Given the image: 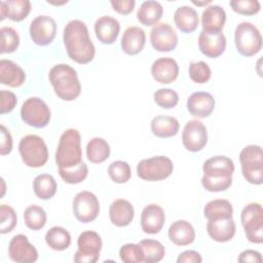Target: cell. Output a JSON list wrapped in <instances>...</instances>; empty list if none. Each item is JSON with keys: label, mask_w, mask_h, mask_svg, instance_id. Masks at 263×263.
<instances>
[{"label": "cell", "mask_w": 263, "mask_h": 263, "mask_svg": "<svg viewBox=\"0 0 263 263\" xmlns=\"http://www.w3.org/2000/svg\"><path fill=\"white\" fill-rule=\"evenodd\" d=\"M182 142L188 151H200L208 143V132L204 124L197 119L189 120L183 128Z\"/></svg>", "instance_id": "cell-14"}, {"label": "cell", "mask_w": 263, "mask_h": 263, "mask_svg": "<svg viewBox=\"0 0 263 263\" xmlns=\"http://www.w3.org/2000/svg\"><path fill=\"white\" fill-rule=\"evenodd\" d=\"M167 235L176 246H188L195 239V230L188 221L178 220L170 226Z\"/></svg>", "instance_id": "cell-28"}, {"label": "cell", "mask_w": 263, "mask_h": 263, "mask_svg": "<svg viewBox=\"0 0 263 263\" xmlns=\"http://www.w3.org/2000/svg\"><path fill=\"white\" fill-rule=\"evenodd\" d=\"M229 5L232 10L241 15H253L260 11V3L257 0H231Z\"/></svg>", "instance_id": "cell-44"}, {"label": "cell", "mask_w": 263, "mask_h": 263, "mask_svg": "<svg viewBox=\"0 0 263 263\" xmlns=\"http://www.w3.org/2000/svg\"><path fill=\"white\" fill-rule=\"evenodd\" d=\"M235 223L233 218H219L208 220L206 231L212 239L218 242H227L235 234Z\"/></svg>", "instance_id": "cell-21"}, {"label": "cell", "mask_w": 263, "mask_h": 263, "mask_svg": "<svg viewBox=\"0 0 263 263\" xmlns=\"http://www.w3.org/2000/svg\"><path fill=\"white\" fill-rule=\"evenodd\" d=\"M33 190L40 199H50L57 192V182L49 174L38 175L33 181Z\"/></svg>", "instance_id": "cell-34"}, {"label": "cell", "mask_w": 263, "mask_h": 263, "mask_svg": "<svg viewBox=\"0 0 263 263\" xmlns=\"http://www.w3.org/2000/svg\"><path fill=\"white\" fill-rule=\"evenodd\" d=\"M203 215L208 220L219 218H232L233 208L227 199H214L203 208Z\"/></svg>", "instance_id": "cell-35"}, {"label": "cell", "mask_w": 263, "mask_h": 263, "mask_svg": "<svg viewBox=\"0 0 263 263\" xmlns=\"http://www.w3.org/2000/svg\"><path fill=\"white\" fill-rule=\"evenodd\" d=\"M87 159L92 163H101L110 156V146L103 138H92L86 145Z\"/></svg>", "instance_id": "cell-33"}, {"label": "cell", "mask_w": 263, "mask_h": 263, "mask_svg": "<svg viewBox=\"0 0 263 263\" xmlns=\"http://www.w3.org/2000/svg\"><path fill=\"white\" fill-rule=\"evenodd\" d=\"M46 245L54 251H64L71 245V235L68 230L61 226H53L45 234Z\"/></svg>", "instance_id": "cell-32"}, {"label": "cell", "mask_w": 263, "mask_h": 263, "mask_svg": "<svg viewBox=\"0 0 263 263\" xmlns=\"http://www.w3.org/2000/svg\"><path fill=\"white\" fill-rule=\"evenodd\" d=\"M162 14H163L162 5L157 1L148 0V1H144L140 5V8L137 11V18L142 25L146 27H150V26L156 25L159 22V20L162 17Z\"/></svg>", "instance_id": "cell-31"}, {"label": "cell", "mask_w": 263, "mask_h": 263, "mask_svg": "<svg viewBox=\"0 0 263 263\" xmlns=\"http://www.w3.org/2000/svg\"><path fill=\"white\" fill-rule=\"evenodd\" d=\"M174 22L176 27L183 33H192L196 30L199 17L197 11L187 5L180 6L174 13Z\"/></svg>", "instance_id": "cell-29"}, {"label": "cell", "mask_w": 263, "mask_h": 263, "mask_svg": "<svg viewBox=\"0 0 263 263\" xmlns=\"http://www.w3.org/2000/svg\"><path fill=\"white\" fill-rule=\"evenodd\" d=\"M110 4L112 8L120 14L130 13L136 5L135 0H111Z\"/></svg>", "instance_id": "cell-48"}, {"label": "cell", "mask_w": 263, "mask_h": 263, "mask_svg": "<svg viewBox=\"0 0 263 263\" xmlns=\"http://www.w3.org/2000/svg\"><path fill=\"white\" fill-rule=\"evenodd\" d=\"M146 43L145 31L140 27H128L123 32L121 37V48L129 55H135L141 52Z\"/></svg>", "instance_id": "cell-24"}, {"label": "cell", "mask_w": 263, "mask_h": 263, "mask_svg": "<svg viewBox=\"0 0 263 263\" xmlns=\"http://www.w3.org/2000/svg\"><path fill=\"white\" fill-rule=\"evenodd\" d=\"M88 174V167L85 162H81L79 165L69 168V170H61L59 168L60 177L68 184H78L85 180Z\"/></svg>", "instance_id": "cell-41"}, {"label": "cell", "mask_w": 263, "mask_h": 263, "mask_svg": "<svg viewBox=\"0 0 263 263\" xmlns=\"http://www.w3.org/2000/svg\"><path fill=\"white\" fill-rule=\"evenodd\" d=\"M49 81L55 95L63 101H73L81 92L77 72L68 64L54 65L48 73Z\"/></svg>", "instance_id": "cell-3"}, {"label": "cell", "mask_w": 263, "mask_h": 263, "mask_svg": "<svg viewBox=\"0 0 263 263\" xmlns=\"http://www.w3.org/2000/svg\"><path fill=\"white\" fill-rule=\"evenodd\" d=\"M26 80L25 71L10 60L0 61V82L10 87H18Z\"/></svg>", "instance_id": "cell-26"}, {"label": "cell", "mask_w": 263, "mask_h": 263, "mask_svg": "<svg viewBox=\"0 0 263 263\" xmlns=\"http://www.w3.org/2000/svg\"><path fill=\"white\" fill-rule=\"evenodd\" d=\"M187 109L194 117H209L215 109V99L206 91L193 92L187 100Z\"/></svg>", "instance_id": "cell-19"}, {"label": "cell", "mask_w": 263, "mask_h": 263, "mask_svg": "<svg viewBox=\"0 0 263 263\" xmlns=\"http://www.w3.org/2000/svg\"><path fill=\"white\" fill-rule=\"evenodd\" d=\"M237 260L240 263H248V262L261 263L262 262V257H261V254L258 251L246 250V251H242L240 253Z\"/></svg>", "instance_id": "cell-50"}, {"label": "cell", "mask_w": 263, "mask_h": 263, "mask_svg": "<svg viewBox=\"0 0 263 263\" xmlns=\"http://www.w3.org/2000/svg\"><path fill=\"white\" fill-rule=\"evenodd\" d=\"M0 153L1 155L9 154L12 150V137L9 130L3 125H0Z\"/></svg>", "instance_id": "cell-47"}, {"label": "cell", "mask_w": 263, "mask_h": 263, "mask_svg": "<svg viewBox=\"0 0 263 263\" xmlns=\"http://www.w3.org/2000/svg\"><path fill=\"white\" fill-rule=\"evenodd\" d=\"M46 213L43 208L37 204L29 205L24 212V221L28 228L32 230H40L46 224Z\"/></svg>", "instance_id": "cell-37"}, {"label": "cell", "mask_w": 263, "mask_h": 263, "mask_svg": "<svg viewBox=\"0 0 263 263\" xmlns=\"http://www.w3.org/2000/svg\"><path fill=\"white\" fill-rule=\"evenodd\" d=\"M241 173L251 184L263 183V152L259 145H248L239 153Z\"/></svg>", "instance_id": "cell-6"}, {"label": "cell", "mask_w": 263, "mask_h": 263, "mask_svg": "<svg viewBox=\"0 0 263 263\" xmlns=\"http://www.w3.org/2000/svg\"><path fill=\"white\" fill-rule=\"evenodd\" d=\"M246 236L253 243L263 242V210L259 202L247 204L240 214Z\"/></svg>", "instance_id": "cell-9"}, {"label": "cell", "mask_w": 263, "mask_h": 263, "mask_svg": "<svg viewBox=\"0 0 263 263\" xmlns=\"http://www.w3.org/2000/svg\"><path fill=\"white\" fill-rule=\"evenodd\" d=\"M31 11L29 0H7L0 2V21L8 17L12 22L25 20Z\"/></svg>", "instance_id": "cell-25"}, {"label": "cell", "mask_w": 263, "mask_h": 263, "mask_svg": "<svg viewBox=\"0 0 263 263\" xmlns=\"http://www.w3.org/2000/svg\"><path fill=\"white\" fill-rule=\"evenodd\" d=\"M198 47L202 54L215 59L224 52L226 48V38L222 32L214 33L201 30L198 36Z\"/></svg>", "instance_id": "cell-17"}, {"label": "cell", "mask_w": 263, "mask_h": 263, "mask_svg": "<svg viewBox=\"0 0 263 263\" xmlns=\"http://www.w3.org/2000/svg\"><path fill=\"white\" fill-rule=\"evenodd\" d=\"M50 110L46 103L37 97L27 99L21 108V117L30 126L41 128L50 120Z\"/></svg>", "instance_id": "cell-10"}, {"label": "cell", "mask_w": 263, "mask_h": 263, "mask_svg": "<svg viewBox=\"0 0 263 263\" xmlns=\"http://www.w3.org/2000/svg\"><path fill=\"white\" fill-rule=\"evenodd\" d=\"M30 36L37 45L50 44L57 34V23L48 15H38L30 24Z\"/></svg>", "instance_id": "cell-13"}, {"label": "cell", "mask_w": 263, "mask_h": 263, "mask_svg": "<svg viewBox=\"0 0 263 263\" xmlns=\"http://www.w3.org/2000/svg\"><path fill=\"white\" fill-rule=\"evenodd\" d=\"M135 216V210L132 203L123 198L115 199L109 208V218L113 225L125 227L130 224Z\"/></svg>", "instance_id": "cell-23"}, {"label": "cell", "mask_w": 263, "mask_h": 263, "mask_svg": "<svg viewBox=\"0 0 263 263\" xmlns=\"http://www.w3.org/2000/svg\"><path fill=\"white\" fill-rule=\"evenodd\" d=\"M73 213L75 218L81 223L93 221L100 213L98 197L90 191L78 192L73 199Z\"/></svg>", "instance_id": "cell-12"}, {"label": "cell", "mask_w": 263, "mask_h": 263, "mask_svg": "<svg viewBox=\"0 0 263 263\" xmlns=\"http://www.w3.org/2000/svg\"><path fill=\"white\" fill-rule=\"evenodd\" d=\"M177 262L178 263H200L202 262V258L198 252L188 250V251L182 252L178 256Z\"/></svg>", "instance_id": "cell-49"}, {"label": "cell", "mask_w": 263, "mask_h": 263, "mask_svg": "<svg viewBox=\"0 0 263 263\" xmlns=\"http://www.w3.org/2000/svg\"><path fill=\"white\" fill-rule=\"evenodd\" d=\"M120 31L119 22L111 15H103L95 23V33L103 44H112L116 41Z\"/></svg>", "instance_id": "cell-22"}, {"label": "cell", "mask_w": 263, "mask_h": 263, "mask_svg": "<svg viewBox=\"0 0 263 263\" xmlns=\"http://www.w3.org/2000/svg\"><path fill=\"white\" fill-rule=\"evenodd\" d=\"M180 123L178 119L167 115H157L151 120V132L158 138H171L178 134Z\"/></svg>", "instance_id": "cell-30"}, {"label": "cell", "mask_w": 263, "mask_h": 263, "mask_svg": "<svg viewBox=\"0 0 263 263\" xmlns=\"http://www.w3.org/2000/svg\"><path fill=\"white\" fill-rule=\"evenodd\" d=\"M154 102L163 109H172L177 106L179 96L176 90L172 88H159L153 95Z\"/></svg>", "instance_id": "cell-42"}, {"label": "cell", "mask_w": 263, "mask_h": 263, "mask_svg": "<svg viewBox=\"0 0 263 263\" xmlns=\"http://www.w3.org/2000/svg\"><path fill=\"white\" fill-rule=\"evenodd\" d=\"M17 222L15 211L7 204L0 205V233L5 234L13 230Z\"/></svg>", "instance_id": "cell-43"}, {"label": "cell", "mask_w": 263, "mask_h": 263, "mask_svg": "<svg viewBox=\"0 0 263 263\" xmlns=\"http://www.w3.org/2000/svg\"><path fill=\"white\" fill-rule=\"evenodd\" d=\"M0 52L11 53L20 45V36L11 27H2L0 29Z\"/></svg>", "instance_id": "cell-38"}, {"label": "cell", "mask_w": 263, "mask_h": 263, "mask_svg": "<svg viewBox=\"0 0 263 263\" xmlns=\"http://www.w3.org/2000/svg\"><path fill=\"white\" fill-rule=\"evenodd\" d=\"M165 222V214L163 209L156 204L150 203L146 205L141 214V228L145 233H158Z\"/></svg>", "instance_id": "cell-18"}, {"label": "cell", "mask_w": 263, "mask_h": 263, "mask_svg": "<svg viewBox=\"0 0 263 263\" xmlns=\"http://www.w3.org/2000/svg\"><path fill=\"white\" fill-rule=\"evenodd\" d=\"M64 44L69 58L77 64H88L96 54L95 45L86 25L79 20L70 21L64 28Z\"/></svg>", "instance_id": "cell-1"}, {"label": "cell", "mask_w": 263, "mask_h": 263, "mask_svg": "<svg viewBox=\"0 0 263 263\" xmlns=\"http://www.w3.org/2000/svg\"><path fill=\"white\" fill-rule=\"evenodd\" d=\"M8 256L17 263H33L38 259V252L26 235L17 234L9 241Z\"/></svg>", "instance_id": "cell-16"}, {"label": "cell", "mask_w": 263, "mask_h": 263, "mask_svg": "<svg viewBox=\"0 0 263 263\" xmlns=\"http://www.w3.org/2000/svg\"><path fill=\"white\" fill-rule=\"evenodd\" d=\"M226 22V12L219 5L208 6L201 14L202 30L206 32L220 33Z\"/></svg>", "instance_id": "cell-27"}, {"label": "cell", "mask_w": 263, "mask_h": 263, "mask_svg": "<svg viewBox=\"0 0 263 263\" xmlns=\"http://www.w3.org/2000/svg\"><path fill=\"white\" fill-rule=\"evenodd\" d=\"M23 162L29 167H41L48 160V150L43 139L37 135H27L18 143Z\"/></svg>", "instance_id": "cell-5"}, {"label": "cell", "mask_w": 263, "mask_h": 263, "mask_svg": "<svg viewBox=\"0 0 263 263\" xmlns=\"http://www.w3.org/2000/svg\"><path fill=\"white\" fill-rule=\"evenodd\" d=\"M142 251L143 262L157 263L162 260L165 255L164 247L155 239H143L138 243Z\"/></svg>", "instance_id": "cell-36"}, {"label": "cell", "mask_w": 263, "mask_h": 263, "mask_svg": "<svg viewBox=\"0 0 263 263\" xmlns=\"http://www.w3.org/2000/svg\"><path fill=\"white\" fill-rule=\"evenodd\" d=\"M55 162L61 170L73 168L82 162L81 136L76 128H68L60 137Z\"/></svg>", "instance_id": "cell-4"}, {"label": "cell", "mask_w": 263, "mask_h": 263, "mask_svg": "<svg viewBox=\"0 0 263 263\" xmlns=\"http://www.w3.org/2000/svg\"><path fill=\"white\" fill-rule=\"evenodd\" d=\"M174 171L173 161L163 155L142 159L137 165V175L145 181L155 182L168 178Z\"/></svg>", "instance_id": "cell-8"}, {"label": "cell", "mask_w": 263, "mask_h": 263, "mask_svg": "<svg viewBox=\"0 0 263 263\" xmlns=\"http://www.w3.org/2000/svg\"><path fill=\"white\" fill-rule=\"evenodd\" d=\"M151 74L154 80L159 83H172L179 75L178 63L173 58H159L153 62Z\"/></svg>", "instance_id": "cell-20"}, {"label": "cell", "mask_w": 263, "mask_h": 263, "mask_svg": "<svg viewBox=\"0 0 263 263\" xmlns=\"http://www.w3.org/2000/svg\"><path fill=\"white\" fill-rule=\"evenodd\" d=\"M234 42L237 51L243 57H252L262 48V36L258 28L250 22L238 24L234 31Z\"/></svg>", "instance_id": "cell-7"}, {"label": "cell", "mask_w": 263, "mask_h": 263, "mask_svg": "<svg viewBox=\"0 0 263 263\" xmlns=\"http://www.w3.org/2000/svg\"><path fill=\"white\" fill-rule=\"evenodd\" d=\"M189 77L195 83H205L211 79L212 71L210 66L202 61L191 62L189 64Z\"/></svg>", "instance_id": "cell-40"}, {"label": "cell", "mask_w": 263, "mask_h": 263, "mask_svg": "<svg viewBox=\"0 0 263 263\" xmlns=\"http://www.w3.org/2000/svg\"><path fill=\"white\" fill-rule=\"evenodd\" d=\"M0 98H1L0 113L5 114V113L11 112L17 103L16 96L12 91L2 89L0 91Z\"/></svg>", "instance_id": "cell-46"}, {"label": "cell", "mask_w": 263, "mask_h": 263, "mask_svg": "<svg viewBox=\"0 0 263 263\" xmlns=\"http://www.w3.org/2000/svg\"><path fill=\"white\" fill-rule=\"evenodd\" d=\"M202 187L210 192L227 190L232 184L234 163L224 155H217L206 159L202 165Z\"/></svg>", "instance_id": "cell-2"}, {"label": "cell", "mask_w": 263, "mask_h": 263, "mask_svg": "<svg viewBox=\"0 0 263 263\" xmlns=\"http://www.w3.org/2000/svg\"><path fill=\"white\" fill-rule=\"evenodd\" d=\"M150 42L157 51H172L178 44V35L170 24L159 23L150 31Z\"/></svg>", "instance_id": "cell-15"}, {"label": "cell", "mask_w": 263, "mask_h": 263, "mask_svg": "<svg viewBox=\"0 0 263 263\" xmlns=\"http://www.w3.org/2000/svg\"><path fill=\"white\" fill-rule=\"evenodd\" d=\"M193 4L197 5V6H202V5H206V4H210L211 1H204V2H196V1H192Z\"/></svg>", "instance_id": "cell-51"}, {"label": "cell", "mask_w": 263, "mask_h": 263, "mask_svg": "<svg viewBox=\"0 0 263 263\" xmlns=\"http://www.w3.org/2000/svg\"><path fill=\"white\" fill-rule=\"evenodd\" d=\"M119 257L125 263H141L143 262L142 251L138 243L123 245L119 250Z\"/></svg>", "instance_id": "cell-45"}, {"label": "cell", "mask_w": 263, "mask_h": 263, "mask_svg": "<svg viewBox=\"0 0 263 263\" xmlns=\"http://www.w3.org/2000/svg\"><path fill=\"white\" fill-rule=\"evenodd\" d=\"M102 238L96 231L86 230L77 238L78 250L74 255L76 263H95L100 258L102 250Z\"/></svg>", "instance_id": "cell-11"}, {"label": "cell", "mask_w": 263, "mask_h": 263, "mask_svg": "<svg viewBox=\"0 0 263 263\" xmlns=\"http://www.w3.org/2000/svg\"><path fill=\"white\" fill-rule=\"evenodd\" d=\"M108 175L113 182L123 184L130 179L132 170L126 161L115 160L110 163L108 167Z\"/></svg>", "instance_id": "cell-39"}]
</instances>
